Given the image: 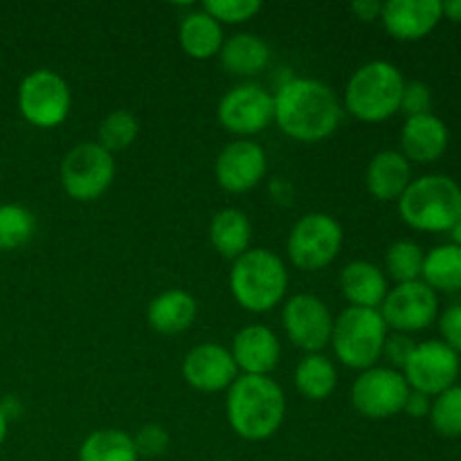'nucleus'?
<instances>
[{"instance_id":"nucleus-1","label":"nucleus","mask_w":461,"mask_h":461,"mask_svg":"<svg viewBox=\"0 0 461 461\" xmlns=\"http://www.w3.org/2000/svg\"><path fill=\"white\" fill-rule=\"evenodd\" d=\"M275 97V122L297 142L331 138L342 120V104L331 86L311 77H295L279 86Z\"/></svg>"},{"instance_id":"nucleus-2","label":"nucleus","mask_w":461,"mask_h":461,"mask_svg":"<svg viewBox=\"0 0 461 461\" xmlns=\"http://www.w3.org/2000/svg\"><path fill=\"white\" fill-rule=\"evenodd\" d=\"M228 423L246 441H266L286 419V396L270 376H239L225 399Z\"/></svg>"},{"instance_id":"nucleus-3","label":"nucleus","mask_w":461,"mask_h":461,"mask_svg":"<svg viewBox=\"0 0 461 461\" xmlns=\"http://www.w3.org/2000/svg\"><path fill=\"white\" fill-rule=\"evenodd\" d=\"M230 291L241 309L268 313L279 306L288 291V270L282 257L266 248H250L232 261Z\"/></svg>"},{"instance_id":"nucleus-4","label":"nucleus","mask_w":461,"mask_h":461,"mask_svg":"<svg viewBox=\"0 0 461 461\" xmlns=\"http://www.w3.org/2000/svg\"><path fill=\"white\" fill-rule=\"evenodd\" d=\"M405 79L390 61H369L349 77L345 88V108L360 122L390 120L401 108Z\"/></svg>"},{"instance_id":"nucleus-5","label":"nucleus","mask_w":461,"mask_h":461,"mask_svg":"<svg viewBox=\"0 0 461 461\" xmlns=\"http://www.w3.org/2000/svg\"><path fill=\"white\" fill-rule=\"evenodd\" d=\"M399 212L410 228L446 232L461 219V187L448 176H423L399 198Z\"/></svg>"},{"instance_id":"nucleus-6","label":"nucleus","mask_w":461,"mask_h":461,"mask_svg":"<svg viewBox=\"0 0 461 461\" xmlns=\"http://www.w3.org/2000/svg\"><path fill=\"white\" fill-rule=\"evenodd\" d=\"M381 311L358 309L347 306L336 320H333V333L329 345L336 351L338 360L345 367L365 369L376 367L378 358L383 356V345L390 336Z\"/></svg>"},{"instance_id":"nucleus-7","label":"nucleus","mask_w":461,"mask_h":461,"mask_svg":"<svg viewBox=\"0 0 461 461\" xmlns=\"http://www.w3.org/2000/svg\"><path fill=\"white\" fill-rule=\"evenodd\" d=\"M342 241H345L342 225L331 214L311 212L302 216L288 234V259L295 268L306 273L322 270L340 255Z\"/></svg>"},{"instance_id":"nucleus-8","label":"nucleus","mask_w":461,"mask_h":461,"mask_svg":"<svg viewBox=\"0 0 461 461\" xmlns=\"http://www.w3.org/2000/svg\"><path fill=\"white\" fill-rule=\"evenodd\" d=\"M59 178L63 192L75 201H97L113 185L115 160L97 142H79L63 156Z\"/></svg>"},{"instance_id":"nucleus-9","label":"nucleus","mask_w":461,"mask_h":461,"mask_svg":"<svg viewBox=\"0 0 461 461\" xmlns=\"http://www.w3.org/2000/svg\"><path fill=\"white\" fill-rule=\"evenodd\" d=\"M72 93L59 72L41 68L18 86V111L36 129H54L70 115Z\"/></svg>"},{"instance_id":"nucleus-10","label":"nucleus","mask_w":461,"mask_h":461,"mask_svg":"<svg viewBox=\"0 0 461 461\" xmlns=\"http://www.w3.org/2000/svg\"><path fill=\"white\" fill-rule=\"evenodd\" d=\"M219 122L228 133L239 135V140H250L275 122V97L252 81L234 86L221 97Z\"/></svg>"},{"instance_id":"nucleus-11","label":"nucleus","mask_w":461,"mask_h":461,"mask_svg":"<svg viewBox=\"0 0 461 461\" xmlns=\"http://www.w3.org/2000/svg\"><path fill=\"white\" fill-rule=\"evenodd\" d=\"M410 385L401 372L392 367H372L360 372L351 385V405L365 419L383 421L403 412Z\"/></svg>"},{"instance_id":"nucleus-12","label":"nucleus","mask_w":461,"mask_h":461,"mask_svg":"<svg viewBox=\"0 0 461 461\" xmlns=\"http://www.w3.org/2000/svg\"><path fill=\"white\" fill-rule=\"evenodd\" d=\"M333 320L329 306L309 293H300L284 304L282 322L288 340L306 354H320L331 342Z\"/></svg>"},{"instance_id":"nucleus-13","label":"nucleus","mask_w":461,"mask_h":461,"mask_svg":"<svg viewBox=\"0 0 461 461\" xmlns=\"http://www.w3.org/2000/svg\"><path fill=\"white\" fill-rule=\"evenodd\" d=\"M437 293L426 282L396 284L381 304V315L387 329L396 333H414L430 327L437 318Z\"/></svg>"},{"instance_id":"nucleus-14","label":"nucleus","mask_w":461,"mask_h":461,"mask_svg":"<svg viewBox=\"0 0 461 461\" xmlns=\"http://www.w3.org/2000/svg\"><path fill=\"white\" fill-rule=\"evenodd\" d=\"M403 376L410 390L426 396H439L457 381L459 354H455L446 342H421L403 367Z\"/></svg>"},{"instance_id":"nucleus-15","label":"nucleus","mask_w":461,"mask_h":461,"mask_svg":"<svg viewBox=\"0 0 461 461\" xmlns=\"http://www.w3.org/2000/svg\"><path fill=\"white\" fill-rule=\"evenodd\" d=\"M268 156L252 140H234L219 153L214 165L216 183L230 194H246L264 180Z\"/></svg>"},{"instance_id":"nucleus-16","label":"nucleus","mask_w":461,"mask_h":461,"mask_svg":"<svg viewBox=\"0 0 461 461\" xmlns=\"http://www.w3.org/2000/svg\"><path fill=\"white\" fill-rule=\"evenodd\" d=\"M183 378L194 390L212 394V392H228L239 378V369L228 347L203 342L185 356Z\"/></svg>"},{"instance_id":"nucleus-17","label":"nucleus","mask_w":461,"mask_h":461,"mask_svg":"<svg viewBox=\"0 0 461 461\" xmlns=\"http://www.w3.org/2000/svg\"><path fill=\"white\" fill-rule=\"evenodd\" d=\"M230 354L243 376H270L282 358V345L266 324H248L237 331Z\"/></svg>"},{"instance_id":"nucleus-18","label":"nucleus","mask_w":461,"mask_h":461,"mask_svg":"<svg viewBox=\"0 0 461 461\" xmlns=\"http://www.w3.org/2000/svg\"><path fill=\"white\" fill-rule=\"evenodd\" d=\"M444 16L439 0H390L383 3L381 21L396 41H419L430 34Z\"/></svg>"},{"instance_id":"nucleus-19","label":"nucleus","mask_w":461,"mask_h":461,"mask_svg":"<svg viewBox=\"0 0 461 461\" xmlns=\"http://www.w3.org/2000/svg\"><path fill=\"white\" fill-rule=\"evenodd\" d=\"M410 183H412L410 160L401 151H392V149L376 153L369 162L367 174H365L367 192L383 203L399 201L405 189L410 187Z\"/></svg>"},{"instance_id":"nucleus-20","label":"nucleus","mask_w":461,"mask_h":461,"mask_svg":"<svg viewBox=\"0 0 461 461\" xmlns=\"http://www.w3.org/2000/svg\"><path fill=\"white\" fill-rule=\"evenodd\" d=\"M448 147V129L444 122L432 113L408 117L401 131V149L403 156L412 162L437 160Z\"/></svg>"},{"instance_id":"nucleus-21","label":"nucleus","mask_w":461,"mask_h":461,"mask_svg":"<svg viewBox=\"0 0 461 461\" xmlns=\"http://www.w3.org/2000/svg\"><path fill=\"white\" fill-rule=\"evenodd\" d=\"M198 315L196 297L183 288H169L149 302L147 322L162 336H176L187 331Z\"/></svg>"},{"instance_id":"nucleus-22","label":"nucleus","mask_w":461,"mask_h":461,"mask_svg":"<svg viewBox=\"0 0 461 461\" xmlns=\"http://www.w3.org/2000/svg\"><path fill=\"white\" fill-rule=\"evenodd\" d=\"M342 295L347 297L349 306L358 309H381L387 293V277L378 266L369 261H351L340 273Z\"/></svg>"},{"instance_id":"nucleus-23","label":"nucleus","mask_w":461,"mask_h":461,"mask_svg":"<svg viewBox=\"0 0 461 461\" xmlns=\"http://www.w3.org/2000/svg\"><path fill=\"white\" fill-rule=\"evenodd\" d=\"M252 223L239 207H225L210 221V243L223 259L237 261L250 250Z\"/></svg>"},{"instance_id":"nucleus-24","label":"nucleus","mask_w":461,"mask_h":461,"mask_svg":"<svg viewBox=\"0 0 461 461\" xmlns=\"http://www.w3.org/2000/svg\"><path fill=\"white\" fill-rule=\"evenodd\" d=\"M178 41L187 57L196 59V61H207L212 57H219L221 48H223V25L216 23L205 9H196L180 21Z\"/></svg>"},{"instance_id":"nucleus-25","label":"nucleus","mask_w":461,"mask_h":461,"mask_svg":"<svg viewBox=\"0 0 461 461\" xmlns=\"http://www.w3.org/2000/svg\"><path fill=\"white\" fill-rule=\"evenodd\" d=\"M221 66L225 72L237 77H255L268 66L270 45L261 36L250 32H239L223 41L219 52Z\"/></svg>"},{"instance_id":"nucleus-26","label":"nucleus","mask_w":461,"mask_h":461,"mask_svg":"<svg viewBox=\"0 0 461 461\" xmlns=\"http://www.w3.org/2000/svg\"><path fill=\"white\" fill-rule=\"evenodd\" d=\"M297 392L309 401H327L338 387V369L327 356L306 354L295 367Z\"/></svg>"},{"instance_id":"nucleus-27","label":"nucleus","mask_w":461,"mask_h":461,"mask_svg":"<svg viewBox=\"0 0 461 461\" xmlns=\"http://www.w3.org/2000/svg\"><path fill=\"white\" fill-rule=\"evenodd\" d=\"M79 461H140V455L129 432L104 428L86 437L79 446Z\"/></svg>"},{"instance_id":"nucleus-28","label":"nucleus","mask_w":461,"mask_h":461,"mask_svg":"<svg viewBox=\"0 0 461 461\" xmlns=\"http://www.w3.org/2000/svg\"><path fill=\"white\" fill-rule=\"evenodd\" d=\"M421 277L432 291H461V248L455 243L432 248L423 261Z\"/></svg>"},{"instance_id":"nucleus-29","label":"nucleus","mask_w":461,"mask_h":461,"mask_svg":"<svg viewBox=\"0 0 461 461\" xmlns=\"http://www.w3.org/2000/svg\"><path fill=\"white\" fill-rule=\"evenodd\" d=\"M140 135V122L138 117L133 115L131 111H113L108 113L106 117L102 120L97 129V144L102 149H106L108 153H120L126 151L131 144L138 140Z\"/></svg>"},{"instance_id":"nucleus-30","label":"nucleus","mask_w":461,"mask_h":461,"mask_svg":"<svg viewBox=\"0 0 461 461\" xmlns=\"http://www.w3.org/2000/svg\"><path fill=\"white\" fill-rule=\"evenodd\" d=\"M36 232V219L18 203L0 205V250H16L25 246Z\"/></svg>"},{"instance_id":"nucleus-31","label":"nucleus","mask_w":461,"mask_h":461,"mask_svg":"<svg viewBox=\"0 0 461 461\" xmlns=\"http://www.w3.org/2000/svg\"><path fill=\"white\" fill-rule=\"evenodd\" d=\"M423 261H426V252L419 243L396 241L385 255V270L396 284L419 282L423 273Z\"/></svg>"},{"instance_id":"nucleus-32","label":"nucleus","mask_w":461,"mask_h":461,"mask_svg":"<svg viewBox=\"0 0 461 461\" xmlns=\"http://www.w3.org/2000/svg\"><path fill=\"white\" fill-rule=\"evenodd\" d=\"M430 421L439 435L461 437V385L441 392L430 405Z\"/></svg>"},{"instance_id":"nucleus-33","label":"nucleus","mask_w":461,"mask_h":461,"mask_svg":"<svg viewBox=\"0 0 461 461\" xmlns=\"http://www.w3.org/2000/svg\"><path fill=\"white\" fill-rule=\"evenodd\" d=\"M203 9L221 25H241L261 12L259 0H205Z\"/></svg>"},{"instance_id":"nucleus-34","label":"nucleus","mask_w":461,"mask_h":461,"mask_svg":"<svg viewBox=\"0 0 461 461\" xmlns=\"http://www.w3.org/2000/svg\"><path fill=\"white\" fill-rule=\"evenodd\" d=\"M133 444L140 457L153 459L167 453L171 439H169V432H167L165 428L158 426V423H147V426H142L133 435Z\"/></svg>"},{"instance_id":"nucleus-35","label":"nucleus","mask_w":461,"mask_h":461,"mask_svg":"<svg viewBox=\"0 0 461 461\" xmlns=\"http://www.w3.org/2000/svg\"><path fill=\"white\" fill-rule=\"evenodd\" d=\"M432 106V95L423 81H405L403 95H401V108L408 117L414 115H426L430 113Z\"/></svg>"},{"instance_id":"nucleus-36","label":"nucleus","mask_w":461,"mask_h":461,"mask_svg":"<svg viewBox=\"0 0 461 461\" xmlns=\"http://www.w3.org/2000/svg\"><path fill=\"white\" fill-rule=\"evenodd\" d=\"M414 349H417V342L412 338L405 336V333H392V336H387L385 345H383V356L392 365V369L399 372V369H403L408 365Z\"/></svg>"},{"instance_id":"nucleus-37","label":"nucleus","mask_w":461,"mask_h":461,"mask_svg":"<svg viewBox=\"0 0 461 461\" xmlns=\"http://www.w3.org/2000/svg\"><path fill=\"white\" fill-rule=\"evenodd\" d=\"M439 329L446 345H448L455 354H461V304L446 309V313L441 315L439 320Z\"/></svg>"},{"instance_id":"nucleus-38","label":"nucleus","mask_w":461,"mask_h":461,"mask_svg":"<svg viewBox=\"0 0 461 461\" xmlns=\"http://www.w3.org/2000/svg\"><path fill=\"white\" fill-rule=\"evenodd\" d=\"M349 9L358 21L374 23V21H381L383 3H376V0H358V3L351 5Z\"/></svg>"},{"instance_id":"nucleus-39","label":"nucleus","mask_w":461,"mask_h":461,"mask_svg":"<svg viewBox=\"0 0 461 461\" xmlns=\"http://www.w3.org/2000/svg\"><path fill=\"white\" fill-rule=\"evenodd\" d=\"M403 412H408L410 417L414 419L426 417V414H430V399H428L426 394H421V392L410 390L408 399H405V405H403Z\"/></svg>"},{"instance_id":"nucleus-40","label":"nucleus","mask_w":461,"mask_h":461,"mask_svg":"<svg viewBox=\"0 0 461 461\" xmlns=\"http://www.w3.org/2000/svg\"><path fill=\"white\" fill-rule=\"evenodd\" d=\"M441 9L448 18L461 23V0H448V3H441Z\"/></svg>"},{"instance_id":"nucleus-41","label":"nucleus","mask_w":461,"mask_h":461,"mask_svg":"<svg viewBox=\"0 0 461 461\" xmlns=\"http://www.w3.org/2000/svg\"><path fill=\"white\" fill-rule=\"evenodd\" d=\"M7 430H9V419L7 414L3 412V408H0V446H3L5 439H7Z\"/></svg>"},{"instance_id":"nucleus-42","label":"nucleus","mask_w":461,"mask_h":461,"mask_svg":"<svg viewBox=\"0 0 461 461\" xmlns=\"http://www.w3.org/2000/svg\"><path fill=\"white\" fill-rule=\"evenodd\" d=\"M450 237H453L455 246L461 248V219L457 221V223L453 225V228H450Z\"/></svg>"},{"instance_id":"nucleus-43","label":"nucleus","mask_w":461,"mask_h":461,"mask_svg":"<svg viewBox=\"0 0 461 461\" xmlns=\"http://www.w3.org/2000/svg\"><path fill=\"white\" fill-rule=\"evenodd\" d=\"M219 461H234V459H219Z\"/></svg>"}]
</instances>
